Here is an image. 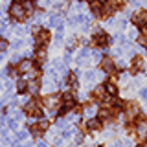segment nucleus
Returning <instances> with one entry per match:
<instances>
[{"mask_svg": "<svg viewBox=\"0 0 147 147\" xmlns=\"http://www.w3.org/2000/svg\"><path fill=\"white\" fill-rule=\"evenodd\" d=\"M110 147H121V144H119V142H114V144L110 145Z\"/></svg>", "mask_w": 147, "mask_h": 147, "instance_id": "nucleus-34", "label": "nucleus"}, {"mask_svg": "<svg viewBox=\"0 0 147 147\" xmlns=\"http://www.w3.org/2000/svg\"><path fill=\"white\" fill-rule=\"evenodd\" d=\"M37 61H39V63H44L46 61V52H44L42 48L37 50Z\"/></svg>", "mask_w": 147, "mask_h": 147, "instance_id": "nucleus-18", "label": "nucleus"}, {"mask_svg": "<svg viewBox=\"0 0 147 147\" xmlns=\"http://www.w3.org/2000/svg\"><path fill=\"white\" fill-rule=\"evenodd\" d=\"M85 79H86V83H94L96 81V72H92V70L86 72L85 74Z\"/></svg>", "mask_w": 147, "mask_h": 147, "instance_id": "nucleus-21", "label": "nucleus"}, {"mask_svg": "<svg viewBox=\"0 0 147 147\" xmlns=\"http://www.w3.org/2000/svg\"><path fill=\"white\" fill-rule=\"evenodd\" d=\"M132 74H136V72H140L142 68H144V59L142 57H134V61H132Z\"/></svg>", "mask_w": 147, "mask_h": 147, "instance_id": "nucleus-11", "label": "nucleus"}, {"mask_svg": "<svg viewBox=\"0 0 147 147\" xmlns=\"http://www.w3.org/2000/svg\"><path fill=\"white\" fill-rule=\"evenodd\" d=\"M105 88H107V94H110V96L118 94V88H116V85H114V83H107V85H105Z\"/></svg>", "mask_w": 147, "mask_h": 147, "instance_id": "nucleus-16", "label": "nucleus"}, {"mask_svg": "<svg viewBox=\"0 0 147 147\" xmlns=\"http://www.w3.org/2000/svg\"><path fill=\"white\" fill-rule=\"evenodd\" d=\"M123 144H125V147H132V142H131V140H125Z\"/></svg>", "mask_w": 147, "mask_h": 147, "instance_id": "nucleus-31", "label": "nucleus"}, {"mask_svg": "<svg viewBox=\"0 0 147 147\" xmlns=\"http://www.w3.org/2000/svg\"><path fill=\"white\" fill-rule=\"evenodd\" d=\"M101 68H103V72H105V74H112V72H114V68H116V64H114L112 59L105 57L103 61H101Z\"/></svg>", "mask_w": 147, "mask_h": 147, "instance_id": "nucleus-6", "label": "nucleus"}, {"mask_svg": "<svg viewBox=\"0 0 147 147\" xmlns=\"http://www.w3.org/2000/svg\"><path fill=\"white\" fill-rule=\"evenodd\" d=\"M132 22L136 26H147V11H138L134 17H132Z\"/></svg>", "mask_w": 147, "mask_h": 147, "instance_id": "nucleus-5", "label": "nucleus"}, {"mask_svg": "<svg viewBox=\"0 0 147 147\" xmlns=\"http://www.w3.org/2000/svg\"><path fill=\"white\" fill-rule=\"evenodd\" d=\"M22 44H24V42H22V40H17V42L13 44V46H15V48H22Z\"/></svg>", "mask_w": 147, "mask_h": 147, "instance_id": "nucleus-30", "label": "nucleus"}, {"mask_svg": "<svg viewBox=\"0 0 147 147\" xmlns=\"http://www.w3.org/2000/svg\"><path fill=\"white\" fill-rule=\"evenodd\" d=\"M63 101H64V107L70 109L72 105H74V96H72V94H64V96H63Z\"/></svg>", "mask_w": 147, "mask_h": 147, "instance_id": "nucleus-15", "label": "nucleus"}, {"mask_svg": "<svg viewBox=\"0 0 147 147\" xmlns=\"http://www.w3.org/2000/svg\"><path fill=\"white\" fill-rule=\"evenodd\" d=\"M59 96H55V94H52V96H46L44 98V107L46 109H50V110H53L55 107H57V103H59Z\"/></svg>", "mask_w": 147, "mask_h": 147, "instance_id": "nucleus-4", "label": "nucleus"}, {"mask_svg": "<svg viewBox=\"0 0 147 147\" xmlns=\"http://www.w3.org/2000/svg\"><path fill=\"white\" fill-rule=\"evenodd\" d=\"M131 4L132 6H140V0H131Z\"/></svg>", "mask_w": 147, "mask_h": 147, "instance_id": "nucleus-33", "label": "nucleus"}, {"mask_svg": "<svg viewBox=\"0 0 147 147\" xmlns=\"http://www.w3.org/2000/svg\"><path fill=\"white\" fill-rule=\"evenodd\" d=\"M86 129H88V131H99V129H101V121L98 118H88V121H86Z\"/></svg>", "mask_w": 147, "mask_h": 147, "instance_id": "nucleus-8", "label": "nucleus"}, {"mask_svg": "<svg viewBox=\"0 0 147 147\" xmlns=\"http://www.w3.org/2000/svg\"><path fill=\"white\" fill-rule=\"evenodd\" d=\"M39 88H40V83L37 81V79H31L30 83H28V90L33 92V94H37V92H39Z\"/></svg>", "mask_w": 147, "mask_h": 147, "instance_id": "nucleus-12", "label": "nucleus"}, {"mask_svg": "<svg viewBox=\"0 0 147 147\" xmlns=\"http://www.w3.org/2000/svg\"><path fill=\"white\" fill-rule=\"evenodd\" d=\"M9 127H11V129H17V127H18L17 119H11V121H9Z\"/></svg>", "mask_w": 147, "mask_h": 147, "instance_id": "nucleus-27", "label": "nucleus"}, {"mask_svg": "<svg viewBox=\"0 0 147 147\" xmlns=\"http://www.w3.org/2000/svg\"><path fill=\"white\" fill-rule=\"evenodd\" d=\"M94 42L98 44V46H101V48H105V46L110 42V39H109L107 35H103V33H98V35L94 37Z\"/></svg>", "mask_w": 147, "mask_h": 147, "instance_id": "nucleus-7", "label": "nucleus"}, {"mask_svg": "<svg viewBox=\"0 0 147 147\" xmlns=\"http://www.w3.org/2000/svg\"><path fill=\"white\" fill-rule=\"evenodd\" d=\"M22 6H24V9H26V11H31V9H33V4H31L30 0H26V2L22 4Z\"/></svg>", "mask_w": 147, "mask_h": 147, "instance_id": "nucleus-24", "label": "nucleus"}, {"mask_svg": "<svg viewBox=\"0 0 147 147\" xmlns=\"http://www.w3.org/2000/svg\"><path fill=\"white\" fill-rule=\"evenodd\" d=\"M105 94H107V88H105V86H98V88L94 90V96H96V98H103Z\"/></svg>", "mask_w": 147, "mask_h": 147, "instance_id": "nucleus-17", "label": "nucleus"}, {"mask_svg": "<svg viewBox=\"0 0 147 147\" xmlns=\"http://www.w3.org/2000/svg\"><path fill=\"white\" fill-rule=\"evenodd\" d=\"M17 70L18 72H20V74H24V72H30V68H31V61H30V59H24V61H20V63H18L17 64Z\"/></svg>", "mask_w": 147, "mask_h": 147, "instance_id": "nucleus-10", "label": "nucleus"}, {"mask_svg": "<svg viewBox=\"0 0 147 147\" xmlns=\"http://www.w3.org/2000/svg\"><path fill=\"white\" fill-rule=\"evenodd\" d=\"M129 37H131V39H136V37H138V31L136 30H131V31H129Z\"/></svg>", "mask_w": 147, "mask_h": 147, "instance_id": "nucleus-26", "label": "nucleus"}, {"mask_svg": "<svg viewBox=\"0 0 147 147\" xmlns=\"http://www.w3.org/2000/svg\"><path fill=\"white\" fill-rule=\"evenodd\" d=\"M145 68H147V66H145Z\"/></svg>", "mask_w": 147, "mask_h": 147, "instance_id": "nucleus-38", "label": "nucleus"}, {"mask_svg": "<svg viewBox=\"0 0 147 147\" xmlns=\"http://www.w3.org/2000/svg\"><path fill=\"white\" fill-rule=\"evenodd\" d=\"M68 83H70V88H74V90H77L79 88V83H77V77H76V72L72 74L70 77H68Z\"/></svg>", "mask_w": 147, "mask_h": 147, "instance_id": "nucleus-13", "label": "nucleus"}, {"mask_svg": "<svg viewBox=\"0 0 147 147\" xmlns=\"http://www.w3.org/2000/svg\"><path fill=\"white\" fill-rule=\"evenodd\" d=\"M0 86H2V85H0Z\"/></svg>", "mask_w": 147, "mask_h": 147, "instance_id": "nucleus-37", "label": "nucleus"}, {"mask_svg": "<svg viewBox=\"0 0 147 147\" xmlns=\"http://www.w3.org/2000/svg\"><path fill=\"white\" fill-rule=\"evenodd\" d=\"M35 39H37V44L42 46V44H46V42L50 40V33H48L46 30H44V31H39V33L35 35Z\"/></svg>", "mask_w": 147, "mask_h": 147, "instance_id": "nucleus-9", "label": "nucleus"}, {"mask_svg": "<svg viewBox=\"0 0 147 147\" xmlns=\"http://www.w3.org/2000/svg\"><path fill=\"white\" fill-rule=\"evenodd\" d=\"M101 59V53L99 52H94V61H99Z\"/></svg>", "mask_w": 147, "mask_h": 147, "instance_id": "nucleus-29", "label": "nucleus"}, {"mask_svg": "<svg viewBox=\"0 0 147 147\" xmlns=\"http://www.w3.org/2000/svg\"><path fill=\"white\" fill-rule=\"evenodd\" d=\"M6 48H7V40L6 39H0V52H4Z\"/></svg>", "mask_w": 147, "mask_h": 147, "instance_id": "nucleus-25", "label": "nucleus"}, {"mask_svg": "<svg viewBox=\"0 0 147 147\" xmlns=\"http://www.w3.org/2000/svg\"><path fill=\"white\" fill-rule=\"evenodd\" d=\"M140 147H147V144H144V145H140Z\"/></svg>", "mask_w": 147, "mask_h": 147, "instance_id": "nucleus-36", "label": "nucleus"}, {"mask_svg": "<svg viewBox=\"0 0 147 147\" xmlns=\"http://www.w3.org/2000/svg\"><path fill=\"white\" fill-rule=\"evenodd\" d=\"M39 125H40V129H42V131H44V129L48 127V121H39Z\"/></svg>", "mask_w": 147, "mask_h": 147, "instance_id": "nucleus-28", "label": "nucleus"}, {"mask_svg": "<svg viewBox=\"0 0 147 147\" xmlns=\"http://www.w3.org/2000/svg\"><path fill=\"white\" fill-rule=\"evenodd\" d=\"M26 138H28V132H26V131H18V132H17V140L22 142V140H26Z\"/></svg>", "mask_w": 147, "mask_h": 147, "instance_id": "nucleus-23", "label": "nucleus"}, {"mask_svg": "<svg viewBox=\"0 0 147 147\" xmlns=\"http://www.w3.org/2000/svg\"><path fill=\"white\" fill-rule=\"evenodd\" d=\"M39 147H46V144L44 142H39Z\"/></svg>", "mask_w": 147, "mask_h": 147, "instance_id": "nucleus-35", "label": "nucleus"}, {"mask_svg": "<svg viewBox=\"0 0 147 147\" xmlns=\"http://www.w3.org/2000/svg\"><path fill=\"white\" fill-rule=\"evenodd\" d=\"M9 15L15 18V20H24L26 9H24V6H22L20 2H15V4H11V7H9Z\"/></svg>", "mask_w": 147, "mask_h": 147, "instance_id": "nucleus-1", "label": "nucleus"}, {"mask_svg": "<svg viewBox=\"0 0 147 147\" xmlns=\"http://www.w3.org/2000/svg\"><path fill=\"white\" fill-rule=\"evenodd\" d=\"M83 112H85L86 118H92V116L96 114V107H94V105H86V107L83 109Z\"/></svg>", "mask_w": 147, "mask_h": 147, "instance_id": "nucleus-14", "label": "nucleus"}, {"mask_svg": "<svg viewBox=\"0 0 147 147\" xmlns=\"http://www.w3.org/2000/svg\"><path fill=\"white\" fill-rule=\"evenodd\" d=\"M125 116H127V119H136L140 116V107H138L134 101H131V103L125 105Z\"/></svg>", "mask_w": 147, "mask_h": 147, "instance_id": "nucleus-2", "label": "nucleus"}, {"mask_svg": "<svg viewBox=\"0 0 147 147\" xmlns=\"http://www.w3.org/2000/svg\"><path fill=\"white\" fill-rule=\"evenodd\" d=\"M136 134L140 136V138H145L147 136V119H144V118L136 119Z\"/></svg>", "mask_w": 147, "mask_h": 147, "instance_id": "nucleus-3", "label": "nucleus"}, {"mask_svg": "<svg viewBox=\"0 0 147 147\" xmlns=\"http://www.w3.org/2000/svg\"><path fill=\"white\" fill-rule=\"evenodd\" d=\"M110 116H112V112H110L109 109H103V110H99V118H101V119H109Z\"/></svg>", "mask_w": 147, "mask_h": 147, "instance_id": "nucleus-20", "label": "nucleus"}, {"mask_svg": "<svg viewBox=\"0 0 147 147\" xmlns=\"http://www.w3.org/2000/svg\"><path fill=\"white\" fill-rule=\"evenodd\" d=\"M40 131H42V129H40V125H35L33 129H31V134H33L35 138H39V136H40Z\"/></svg>", "mask_w": 147, "mask_h": 147, "instance_id": "nucleus-22", "label": "nucleus"}, {"mask_svg": "<svg viewBox=\"0 0 147 147\" xmlns=\"http://www.w3.org/2000/svg\"><path fill=\"white\" fill-rule=\"evenodd\" d=\"M142 98H144V99H147V88H144V90H142Z\"/></svg>", "mask_w": 147, "mask_h": 147, "instance_id": "nucleus-32", "label": "nucleus"}, {"mask_svg": "<svg viewBox=\"0 0 147 147\" xmlns=\"http://www.w3.org/2000/svg\"><path fill=\"white\" fill-rule=\"evenodd\" d=\"M17 90H18V92H26V90H28V83H26L24 79H20V81L17 83Z\"/></svg>", "mask_w": 147, "mask_h": 147, "instance_id": "nucleus-19", "label": "nucleus"}]
</instances>
